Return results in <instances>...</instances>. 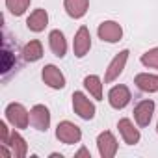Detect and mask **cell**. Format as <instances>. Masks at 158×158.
<instances>
[{
	"instance_id": "obj_1",
	"label": "cell",
	"mask_w": 158,
	"mask_h": 158,
	"mask_svg": "<svg viewBox=\"0 0 158 158\" xmlns=\"http://www.w3.org/2000/svg\"><path fill=\"white\" fill-rule=\"evenodd\" d=\"M6 119L13 128H26L30 123V112L21 102H11L6 108Z\"/></svg>"
},
{
	"instance_id": "obj_2",
	"label": "cell",
	"mask_w": 158,
	"mask_h": 158,
	"mask_svg": "<svg viewBox=\"0 0 158 158\" xmlns=\"http://www.w3.org/2000/svg\"><path fill=\"white\" fill-rule=\"evenodd\" d=\"M56 138L65 145H73L82 139V130H80V127H76L71 121H61L56 127Z\"/></svg>"
},
{
	"instance_id": "obj_3",
	"label": "cell",
	"mask_w": 158,
	"mask_h": 158,
	"mask_svg": "<svg viewBox=\"0 0 158 158\" xmlns=\"http://www.w3.org/2000/svg\"><path fill=\"white\" fill-rule=\"evenodd\" d=\"M73 110L78 117H82L86 121L95 117V104L82 93V91H74L73 93Z\"/></svg>"
},
{
	"instance_id": "obj_4",
	"label": "cell",
	"mask_w": 158,
	"mask_h": 158,
	"mask_svg": "<svg viewBox=\"0 0 158 158\" xmlns=\"http://www.w3.org/2000/svg\"><path fill=\"white\" fill-rule=\"evenodd\" d=\"M30 125L39 130V132H47L50 127V112L45 104H35L30 110Z\"/></svg>"
},
{
	"instance_id": "obj_5",
	"label": "cell",
	"mask_w": 158,
	"mask_h": 158,
	"mask_svg": "<svg viewBox=\"0 0 158 158\" xmlns=\"http://www.w3.org/2000/svg\"><path fill=\"white\" fill-rule=\"evenodd\" d=\"M97 149L102 158H114L117 154V139L110 130H104L97 138Z\"/></svg>"
},
{
	"instance_id": "obj_6",
	"label": "cell",
	"mask_w": 158,
	"mask_h": 158,
	"mask_svg": "<svg viewBox=\"0 0 158 158\" xmlns=\"http://www.w3.org/2000/svg\"><path fill=\"white\" fill-rule=\"evenodd\" d=\"M97 34H99V37H101L102 41H106V43H117V41H121V37H123V28H121V24L115 23V21H104V23L99 24Z\"/></svg>"
},
{
	"instance_id": "obj_7",
	"label": "cell",
	"mask_w": 158,
	"mask_h": 158,
	"mask_svg": "<svg viewBox=\"0 0 158 158\" xmlns=\"http://www.w3.org/2000/svg\"><path fill=\"white\" fill-rule=\"evenodd\" d=\"M91 48V35H89V30L86 26H80L78 32L74 34V39H73V50H74V56L76 58H84Z\"/></svg>"
},
{
	"instance_id": "obj_8",
	"label": "cell",
	"mask_w": 158,
	"mask_h": 158,
	"mask_svg": "<svg viewBox=\"0 0 158 158\" xmlns=\"http://www.w3.org/2000/svg\"><path fill=\"white\" fill-rule=\"evenodd\" d=\"M41 78L52 89H63L65 88V76L56 65H45L43 71H41Z\"/></svg>"
},
{
	"instance_id": "obj_9",
	"label": "cell",
	"mask_w": 158,
	"mask_h": 158,
	"mask_svg": "<svg viewBox=\"0 0 158 158\" xmlns=\"http://www.w3.org/2000/svg\"><path fill=\"white\" fill-rule=\"evenodd\" d=\"M130 99H132L130 89H128L127 86H123V84L114 86V88L110 89V93H108V102H110V106L115 108V110H123V108L130 102Z\"/></svg>"
},
{
	"instance_id": "obj_10",
	"label": "cell",
	"mask_w": 158,
	"mask_h": 158,
	"mask_svg": "<svg viewBox=\"0 0 158 158\" xmlns=\"http://www.w3.org/2000/svg\"><path fill=\"white\" fill-rule=\"evenodd\" d=\"M128 60V50H121L119 54H115V58L110 61L108 69H106V76H104V82H114L115 78H119V74L123 73L125 65Z\"/></svg>"
},
{
	"instance_id": "obj_11",
	"label": "cell",
	"mask_w": 158,
	"mask_h": 158,
	"mask_svg": "<svg viewBox=\"0 0 158 158\" xmlns=\"http://www.w3.org/2000/svg\"><path fill=\"white\" fill-rule=\"evenodd\" d=\"M152 114H154V101H141L134 108V121L139 127H147L152 119Z\"/></svg>"
},
{
	"instance_id": "obj_12",
	"label": "cell",
	"mask_w": 158,
	"mask_h": 158,
	"mask_svg": "<svg viewBox=\"0 0 158 158\" xmlns=\"http://www.w3.org/2000/svg\"><path fill=\"white\" fill-rule=\"evenodd\" d=\"M117 128H119V134L123 136V139H125V143L127 145H136L138 141H139V130L134 127V123L130 121V119H127V117H123V119H119V123H117Z\"/></svg>"
},
{
	"instance_id": "obj_13",
	"label": "cell",
	"mask_w": 158,
	"mask_h": 158,
	"mask_svg": "<svg viewBox=\"0 0 158 158\" xmlns=\"http://www.w3.org/2000/svg\"><path fill=\"white\" fill-rule=\"evenodd\" d=\"M47 24H48V13H47L43 8L34 10V11L30 13V17L26 19V26H28L32 32H35V34L43 32V30L47 28Z\"/></svg>"
},
{
	"instance_id": "obj_14",
	"label": "cell",
	"mask_w": 158,
	"mask_h": 158,
	"mask_svg": "<svg viewBox=\"0 0 158 158\" xmlns=\"http://www.w3.org/2000/svg\"><path fill=\"white\" fill-rule=\"evenodd\" d=\"M134 84L145 93H156L158 91V76L151 74V73H139L134 78Z\"/></svg>"
},
{
	"instance_id": "obj_15",
	"label": "cell",
	"mask_w": 158,
	"mask_h": 158,
	"mask_svg": "<svg viewBox=\"0 0 158 158\" xmlns=\"http://www.w3.org/2000/svg\"><path fill=\"white\" fill-rule=\"evenodd\" d=\"M63 8L69 17L73 19H82L88 13L89 0H63Z\"/></svg>"
},
{
	"instance_id": "obj_16",
	"label": "cell",
	"mask_w": 158,
	"mask_h": 158,
	"mask_svg": "<svg viewBox=\"0 0 158 158\" xmlns=\"http://www.w3.org/2000/svg\"><path fill=\"white\" fill-rule=\"evenodd\" d=\"M48 45H50V50L54 52V56H58V58L65 56V52H67V41H65V35L60 30H52L48 34Z\"/></svg>"
},
{
	"instance_id": "obj_17",
	"label": "cell",
	"mask_w": 158,
	"mask_h": 158,
	"mask_svg": "<svg viewBox=\"0 0 158 158\" xmlns=\"http://www.w3.org/2000/svg\"><path fill=\"white\" fill-rule=\"evenodd\" d=\"M8 147H11V152L15 158H24L26 152H28V145H26V139L17 132L13 130L10 134V141H8Z\"/></svg>"
},
{
	"instance_id": "obj_18",
	"label": "cell",
	"mask_w": 158,
	"mask_h": 158,
	"mask_svg": "<svg viewBox=\"0 0 158 158\" xmlns=\"http://www.w3.org/2000/svg\"><path fill=\"white\" fill-rule=\"evenodd\" d=\"M84 88L89 91V95L97 101H102V80L97 74H89L84 78Z\"/></svg>"
},
{
	"instance_id": "obj_19",
	"label": "cell",
	"mask_w": 158,
	"mask_h": 158,
	"mask_svg": "<svg viewBox=\"0 0 158 158\" xmlns=\"http://www.w3.org/2000/svg\"><path fill=\"white\" fill-rule=\"evenodd\" d=\"M41 56H43V45H41V41L34 39V41H30V43H26L23 47V58L26 61H37V60H41Z\"/></svg>"
},
{
	"instance_id": "obj_20",
	"label": "cell",
	"mask_w": 158,
	"mask_h": 158,
	"mask_svg": "<svg viewBox=\"0 0 158 158\" xmlns=\"http://www.w3.org/2000/svg\"><path fill=\"white\" fill-rule=\"evenodd\" d=\"M30 2H32V0H6V8L10 10V13L19 17V15H23L30 8Z\"/></svg>"
},
{
	"instance_id": "obj_21",
	"label": "cell",
	"mask_w": 158,
	"mask_h": 158,
	"mask_svg": "<svg viewBox=\"0 0 158 158\" xmlns=\"http://www.w3.org/2000/svg\"><path fill=\"white\" fill-rule=\"evenodd\" d=\"M141 63L149 69H156L158 71V47L147 50L145 54H141Z\"/></svg>"
},
{
	"instance_id": "obj_22",
	"label": "cell",
	"mask_w": 158,
	"mask_h": 158,
	"mask_svg": "<svg viewBox=\"0 0 158 158\" xmlns=\"http://www.w3.org/2000/svg\"><path fill=\"white\" fill-rule=\"evenodd\" d=\"M13 65H15V58L11 56V52H10L8 48H4V50H2V73L6 74Z\"/></svg>"
},
{
	"instance_id": "obj_23",
	"label": "cell",
	"mask_w": 158,
	"mask_h": 158,
	"mask_svg": "<svg viewBox=\"0 0 158 158\" xmlns=\"http://www.w3.org/2000/svg\"><path fill=\"white\" fill-rule=\"evenodd\" d=\"M74 156H88V158H91V154H89V151H88L86 147H82L80 151H76V152H74Z\"/></svg>"
},
{
	"instance_id": "obj_24",
	"label": "cell",
	"mask_w": 158,
	"mask_h": 158,
	"mask_svg": "<svg viewBox=\"0 0 158 158\" xmlns=\"http://www.w3.org/2000/svg\"><path fill=\"white\" fill-rule=\"evenodd\" d=\"M156 132H158V125H156Z\"/></svg>"
}]
</instances>
